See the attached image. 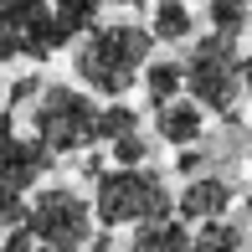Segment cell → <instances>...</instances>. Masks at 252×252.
<instances>
[{"mask_svg":"<svg viewBox=\"0 0 252 252\" xmlns=\"http://www.w3.org/2000/svg\"><path fill=\"white\" fill-rule=\"evenodd\" d=\"M155 47L159 41H155L150 21L108 16V21H98V26H88L83 36L67 47V67H72V77L88 93H98L108 103V98L139 93V77H144V67H150Z\"/></svg>","mask_w":252,"mask_h":252,"instance_id":"6da1fadb","label":"cell"},{"mask_svg":"<svg viewBox=\"0 0 252 252\" xmlns=\"http://www.w3.org/2000/svg\"><path fill=\"white\" fill-rule=\"evenodd\" d=\"M98 113H103V98L88 93L77 77L41 83V93L31 103V113H26V129L36 134L57 159H77L83 150L98 144Z\"/></svg>","mask_w":252,"mask_h":252,"instance_id":"7a4b0ae2","label":"cell"},{"mask_svg":"<svg viewBox=\"0 0 252 252\" xmlns=\"http://www.w3.org/2000/svg\"><path fill=\"white\" fill-rule=\"evenodd\" d=\"M93 211L103 232H124V226L175 216V190L155 165H108L93 180Z\"/></svg>","mask_w":252,"mask_h":252,"instance_id":"3957f363","label":"cell"},{"mask_svg":"<svg viewBox=\"0 0 252 252\" xmlns=\"http://www.w3.org/2000/svg\"><path fill=\"white\" fill-rule=\"evenodd\" d=\"M186 93L201 103L211 119H237L247 98V72H242V36L206 31L186 52Z\"/></svg>","mask_w":252,"mask_h":252,"instance_id":"277c9868","label":"cell"},{"mask_svg":"<svg viewBox=\"0 0 252 252\" xmlns=\"http://www.w3.org/2000/svg\"><path fill=\"white\" fill-rule=\"evenodd\" d=\"M26 226L41 247L57 252H88L98 237V211H93V190H77L72 180H41L26 201Z\"/></svg>","mask_w":252,"mask_h":252,"instance_id":"5b68a950","label":"cell"},{"mask_svg":"<svg viewBox=\"0 0 252 252\" xmlns=\"http://www.w3.org/2000/svg\"><path fill=\"white\" fill-rule=\"evenodd\" d=\"M237 201H242V190H237L232 175H221V170H201V175H186L175 186V216H186L190 226L201 221H216V216H232Z\"/></svg>","mask_w":252,"mask_h":252,"instance_id":"8992f818","label":"cell"},{"mask_svg":"<svg viewBox=\"0 0 252 252\" xmlns=\"http://www.w3.org/2000/svg\"><path fill=\"white\" fill-rule=\"evenodd\" d=\"M52 165H57V155L31 129H5V134H0V186L31 196V190L47 180Z\"/></svg>","mask_w":252,"mask_h":252,"instance_id":"52a82bcc","label":"cell"},{"mask_svg":"<svg viewBox=\"0 0 252 252\" xmlns=\"http://www.w3.org/2000/svg\"><path fill=\"white\" fill-rule=\"evenodd\" d=\"M150 134H155V144H165V150H196L206 134H211V113H206L190 93H180V98L150 108Z\"/></svg>","mask_w":252,"mask_h":252,"instance_id":"ba28073f","label":"cell"},{"mask_svg":"<svg viewBox=\"0 0 252 252\" xmlns=\"http://www.w3.org/2000/svg\"><path fill=\"white\" fill-rule=\"evenodd\" d=\"M190 242H196V226L186 216H159V221L129 226V242L119 252H190Z\"/></svg>","mask_w":252,"mask_h":252,"instance_id":"9c48e42d","label":"cell"},{"mask_svg":"<svg viewBox=\"0 0 252 252\" xmlns=\"http://www.w3.org/2000/svg\"><path fill=\"white\" fill-rule=\"evenodd\" d=\"M150 31L159 47H190L196 41V5L190 0H155L150 5Z\"/></svg>","mask_w":252,"mask_h":252,"instance_id":"30bf717a","label":"cell"},{"mask_svg":"<svg viewBox=\"0 0 252 252\" xmlns=\"http://www.w3.org/2000/svg\"><path fill=\"white\" fill-rule=\"evenodd\" d=\"M139 93H144L150 108L180 98L186 93V57H150V67H144V77H139Z\"/></svg>","mask_w":252,"mask_h":252,"instance_id":"8fae6325","label":"cell"},{"mask_svg":"<svg viewBox=\"0 0 252 252\" xmlns=\"http://www.w3.org/2000/svg\"><path fill=\"white\" fill-rule=\"evenodd\" d=\"M190 252H252V237L242 221H232V216H216V221H201L196 226V242Z\"/></svg>","mask_w":252,"mask_h":252,"instance_id":"7c38bea8","label":"cell"},{"mask_svg":"<svg viewBox=\"0 0 252 252\" xmlns=\"http://www.w3.org/2000/svg\"><path fill=\"white\" fill-rule=\"evenodd\" d=\"M206 26L221 36H247L252 31V0H206Z\"/></svg>","mask_w":252,"mask_h":252,"instance_id":"4fadbf2b","label":"cell"},{"mask_svg":"<svg viewBox=\"0 0 252 252\" xmlns=\"http://www.w3.org/2000/svg\"><path fill=\"white\" fill-rule=\"evenodd\" d=\"M144 113L139 108H129V98H108L103 103V113H98V144H108V139H119V134H129V129H144Z\"/></svg>","mask_w":252,"mask_h":252,"instance_id":"5bb4252c","label":"cell"},{"mask_svg":"<svg viewBox=\"0 0 252 252\" xmlns=\"http://www.w3.org/2000/svg\"><path fill=\"white\" fill-rule=\"evenodd\" d=\"M103 150H108L113 165H150V155H155V134H150V124H144V129H129V134H119V139H108Z\"/></svg>","mask_w":252,"mask_h":252,"instance_id":"9a60e30c","label":"cell"},{"mask_svg":"<svg viewBox=\"0 0 252 252\" xmlns=\"http://www.w3.org/2000/svg\"><path fill=\"white\" fill-rule=\"evenodd\" d=\"M26 201H31V196H21V190L0 186V232H10V226L26 221Z\"/></svg>","mask_w":252,"mask_h":252,"instance_id":"2e32d148","label":"cell"},{"mask_svg":"<svg viewBox=\"0 0 252 252\" xmlns=\"http://www.w3.org/2000/svg\"><path fill=\"white\" fill-rule=\"evenodd\" d=\"M16 62H21V47H16V31H10V10H5V0H0V72L16 67Z\"/></svg>","mask_w":252,"mask_h":252,"instance_id":"e0dca14e","label":"cell"},{"mask_svg":"<svg viewBox=\"0 0 252 252\" xmlns=\"http://www.w3.org/2000/svg\"><path fill=\"white\" fill-rule=\"evenodd\" d=\"M242 72H247V98H252V47L242 52Z\"/></svg>","mask_w":252,"mask_h":252,"instance_id":"ac0fdd59","label":"cell"}]
</instances>
